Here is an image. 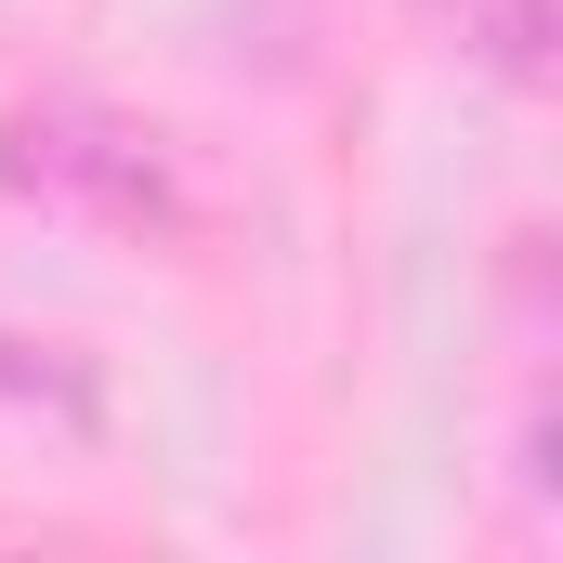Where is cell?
Segmentation results:
<instances>
[{
	"mask_svg": "<svg viewBox=\"0 0 563 563\" xmlns=\"http://www.w3.org/2000/svg\"><path fill=\"white\" fill-rule=\"evenodd\" d=\"M0 184L40 197V210H66V223H106V236H184L197 223L170 132H144L119 106H79V92L0 119Z\"/></svg>",
	"mask_w": 563,
	"mask_h": 563,
	"instance_id": "6da1fadb",
	"label": "cell"
},
{
	"mask_svg": "<svg viewBox=\"0 0 563 563\" xmlns=\"http://www.w3.org/2000/svg\"><path fill=\"white\" fill-rule=\"evenodd\" d=\"M106 445V380L66 341H0V472H53Z\"/></svg>",
	"mask_w": 563,
	"mask_h": 563,
	"instance_id": "7a4b0ae2",
	"label": "cell"
}]
</instances>
